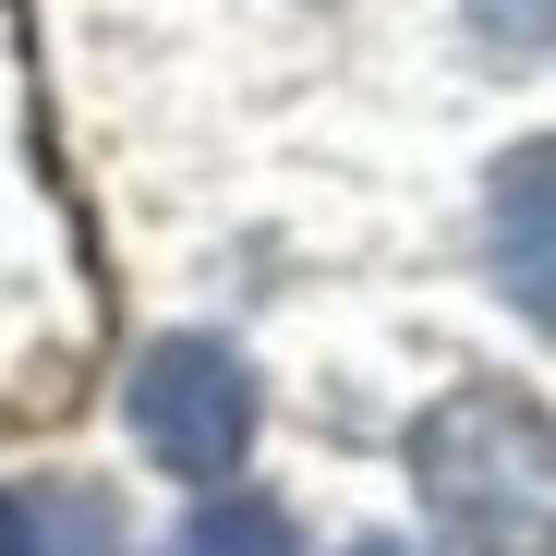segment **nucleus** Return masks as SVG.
Masks as SVG:
<instances>
[{"label":"nucleus","instance_id":"nucleus-1","mask_svg":"<svg viewBox=\"0 0 556 556\" xmlns=\"http://www.w3.org/2000/svg\"><path fill=\"white\" fill-rule=\"evenodd\" d=\"M412 484L447 544L472 556H556V412L472 376L412 424Z\"/></svg>","mask_w":556,"mask_h":556},{"label":"nucleus","instance_id":"nucleus-2","mask_svg":"<svg viewBox=\"0 0 556 556\" xmlns=\"http://www.w3.org/2000/svg\"><path fill=\"white\" fill-rule=\"evenodd\" d=\"M134 435L157 472L181 484H230L254 447V363L230 339H157L134 363Z\"/></svg>","mask_w":556,"mask_h":556},{"label":"nucleus","instance_id":"nucleus-3","mask_svg":"<svg viewBox=\"0 0 556 556\" xmlns=\"http://www.w3.org/2000/svg\"><path fill=\"white\" fill-rule=\"evenodd\" d=\"M484 254H496V291H508V303L556 339V134H532L520 157H496Z\"/></svg>","mask_w":556,"mask_h":556},{"label":"nucleus","instance_id":"nucleus-4","mask_svg":"<svg viewBox=\"0 0 556 556\" xmlns=\"http://www.w3.org/2000/svg\"><path fill=\"white\" fill-rule=\"evenodd\" d=\"M110 508L98 496H37V484H0V556H98Z\"/></svg>","mask_w":556,"mask_h":556},{"label":"nucleus","instance_id":"nucleus-5","mask_svg":"<svg viewBox=\"0 0 556 556\" xmlns=\"http://www.w3.org/2000/svg\"><path fill=\"white\" fill-rule=\"evenodd\" d=\"M181 556H291V508H266V496H206Z\"/></svg>","mask_w":556,"mask_h":556},{"label":"nucleus","instance_id":"nucleus-6","mask_svg":"<svg viewBox=\"0 0 556 556\" xmlns=\"http://www.w3.org/2000/svg\"><path fill=\"white\" fill-rule=\"evenodd\" d=\"M472 37L496 61H544L556 49V0H472Z\"/></svg>","mask_w":556,"mask_h":556},{"label":"nucleus","instance_id":"nucleus-7","mask_svg":"<svg viewBox=\"0 0 556 556\" xmlns=\"http://www.w3.org/2000/svg\"><path fill=\"white\" fill-rule=\"evenodd\" d=\"M351 556H412V544H351Z\"/></svg>","mask_w":556,"mask_h":556}]
</instances>
